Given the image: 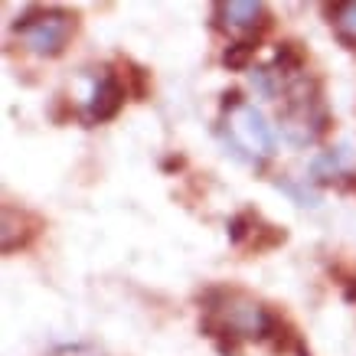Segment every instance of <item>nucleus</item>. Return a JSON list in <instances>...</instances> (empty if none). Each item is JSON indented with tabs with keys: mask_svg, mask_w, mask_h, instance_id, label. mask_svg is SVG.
Wrapping results in <instances>:
<instances>
[{
	"mask_svg": "<svg viewBox=\"0 0 356 356\" xmlns=\"http://www.w3.org/2000/svg\"><path fill=\"white\" fill-rule=\"evenodd\" d=\"M340 186H343V190H350V193H356V170L350 173V177H343V180H340Z\"/></svg>",
	"mask_w": 356,
	"mask_h": 356,
	"instance_id": "18",
	"label": "nucleus"
},
{
	"mask_svg": "<svg viewBox=\"0 0 356 356\" xmlns=\"http://www.w3.org/2000/svg\"><path fill=\"white\" fill-rule=\"evenodd\" d=\"M278 124L284 131V138L298 144V147L317 144L324 138L327 128H330V111L324 108L317 79H298L288 88L284 108H278Z\"/></svg>",
	"mask_w": 356,
	"mask_h": 356,
	"instance_id": "1",
	"label": "nucleus"
},
{
	"mask_svg": "<svg viewBox=\"0 0 356 356\" xmlns=\"http://www.w3.org/2000/svg\"><path fill=\"white\" fill-rule=\"evenodd\" d=\"M13 30L23 36L26 49L36 56H59L76 33V13L59 10V7H26L17 13Z\"/></svg>",
	"mask_w": 356,
	"mask_h": 356,
	"instance_id": "2",
	"label": "nucleus"
},
{
	"mask_svg": "<svg viewBox=\"0 0 356 356\" xmlns=\"http://www.w3.org/2000/svg\"><path fill=\"white\" fill-rule=\"evenodd\" d=\"M353 173V151L350 147H337L324 151L311 161V184H330V180H343Z\"/></svg>",
	"mask_w": 356,
	"mask_h": 356,
	"instance_id": "7",
	"label": "nucleus"
},
{
	"mask_svg": "<svg viewBox=\"0 0 356 356\" xmlns=\"http://www.w3.org/2000/svg\"><path fill=\"white\" fill-rule=\"evenodd\" d=\"M219 138L238 161L245 163H261L265 157L275 154V134H271L268 121L255 105L238 108L229 124H219Z\"/></svg>",
	"mask_w": 356,
	"mask_h": 356,
	"instance_id": "3",
	"label": "nucleus"
},
{
	"mask_svg": "<svg viewBox=\"0 0 356 356\" xmlns=\"http://www.w3.org/2000/svg\"><path fill=\"white\" fill-rule=\"evenodd\" d=\"M163 167H167V170H173V167H177V170H180V167H184V157H167V161H163Z\"/></svg>",
	"mask_w": 356,
	"mask_h": 356,
	"instance_id": "19",
	"label": "nucleus"
},
{
	"mask_svg": "<svg viewBox=\"0 0 356 356\" xmlns=\"http://www.w3.org/2000/svg\"><path fill=\"white\" fill-rule=\"evenodd\" d=\"M49 356H105L98 346H88V343H65V346H56Z\"/></svg>",
	"mask_w": 356,
	"mask_h": 356,
	"instance_id": "16",
	"label": "nucleus"
},
{
	"mask_svg": "<svg viewBox=\"0 0 356 356\" xmlns=\"http://www.w3.org/2000/svg\"><path fill=\"white\" fill-rule=\"evenodd\" d=\"M124 95H128V88L121 82L118 72H111V69H102V76H98L95 88H92V98H88V108H86V118L92 124H105V121H115L124 108Z\"/></svg>",
	"mask_w": 356,
	"mask_h": 356,
	"instance_id": "4",
	"label": "nucleus"
},
{
	"mask_svg": "<svg viewBox=\"0 0 356 356\" xmlns=\"http://www.w3.org/2000/svg\"><path fill=\"white\" fill-rule=\"evenodd\" d=\"M259 222H261V216L255 213V209H238L236 216L226 222L229 242H232V245H248V238H252V232H255Z\"/></svg>",
	"mask_w": 356,
	"mask_h": 356,
	"instance_id": "13",
	"label": "nucleus"
},
{
	"mask_svg": "<svg viewBox=\"0 0 356 356\" xmlns=\"http://www.w3.org/2000/svg\"><path fill=\"white\" fill-rule=\"evenodd\" d=\"M304 65H307V53H304L301 43H294V40H284V43H278V49H275V72H278L281 79L284 76H301Z\"/></svg>",
	"mask_w": 356,
	"mask_h": 356,
	"instance_id": "8",
	"label": "nucleus"
},
{
	"mask_svg": "<svg viewBox=\"0 0 356 356\" xmlns=\"http://www.w3.org/2000/svg\"><path fill=\"white\" fill-rule=\"evenodd\" d=\"M40 229H43L40 216H33V213H26V209L3 206V242H0L3 255H10V252H17V248H26L33 238L40 236Z\"/></svg>",
	"mask_w": 356,
	"mask_h": 356,
	"instance_id": "6",
	"label": "nucleus"
},
{
	"mask_svg": "<svg viewBox=\"0 0 356 356\" xmlns=\"http://www.w3.org/2000/svg\"><path fill=\"white\" fill-rule=\"evenodd\" d=\"M278 190L291 193V196H294V203H298V206H317V203H321V196L314 193V190H311L307 184L298 186V184H291V180H278Z\"/></svg>",
	"mask_w": 356,
	"mask_h": 356,
	"instance_id": "15",
	"label": "nucleus"
},
{
	"mask_svg": "<svg viewBox=\"0 0 356 356\" xmlns=\"http://www.w3.org/2000/svg\"><path fill=\"white\" fill-rule=\"evenodd\" d=\"M216 17H222V26H232V30H248V33H265L271 26V13L265 3H255V0H229V3H216L213 7Z\"/></svg>",
	"mask_w": 356,
	"mask_h": 356,
	"instance_id": "5",
	"label": "nucleus"
},
{
	"mask_svg": "<svg viewBox=\"0 0 356 356\" xmlns=\"http://www.w3.org/2000/svg\"><path fill=\"white\" fill-rule=\"evenodd\" d=\"M121 82H124L128 95L134 98V102H144L147 92H151V72H147L144 65H138L134 59H124V63H121Z\"/></svg>",
	"mask_w": 356,
	"mask_h": 356,
	"instance_id": "12",
	"label": "nucleus"
},
{
	"mask_svg": "<svg viewBox=\"0 0 356 356\" xmlns=\"http://www.w3.org/2000/svg\"><path fill=\"white\" fill-rule=\"evenodd\" d=\"M284 242H288V229L261 219L255 232H252V238H248V248H252V255H261V252H271V248L284 245Z\"/></svg>",
	"mask_w": 356,
	"mask_h": 356,
	"instance_id": "11",
	"label": "nucleus"
},
{
	"mask_svg": "<svg viewBox=\"0 0 356 356\" xmlns=\"http://www.w3.org/2000/svg\"><path fill=\"white\" fill-rule=\"evenodd\" d=\"M259 43H261L259 33H248V36L236 40V43H229L226 49H222V65H226V69H232V72H238V69H248L252 56L259 53Z\"/></svg>",
	"mask_w": 356,
	"mask_h": 356,
	"instance_id": "9",
	"label": "nucleus"
},
{
	"mask_svg": "<svg viewBox=\"0 0 356 356\" xmlns=\"http://www.w3.org/2000/svg\"><path fill=\"white\" fill-rule=\"evenodd\" d=\"M219 105H222V111H232V115H236L238 108H245V98H242L238 88H229V92H222V102H219Z\"/></svg>",
	"mask_w": 356,
	"mask_h": 356,
	"instance_id": "17",
	"label": "nucleus"
},
{
	"mask_svg": "<svg viewBox=\"0 0 356 356\" xmlns=\"http://www.w3.org/2000/svg\"><path fill=\"white\" fill-rule=\"evenodd\" d=\"M252 86H255V92H259L261 98H278L281 95V76L275 69H268V65L252 72Z\"/></svg>",
	"mask_w": 356,
	"mask_h": 356,
	"instance_id": "14",
	"label": "nucleus"
},
{
	"mask_svg": "<svg viewBox=\"0 0 356 356\" xmlns=\"http://www.w3.org/2000/svg\"><path fill=\"white\" fill-rule=\"evenodd\" d=\"M327 13L334 17L330 23L337 26V36H340L350 49H356V0L334 3V7H327Z\"/></svg>",
	"mask_w": 356,
	"mask_h": 356,
	"instance_id": "10",
	"label": "nucleus"
}]
</instances>
